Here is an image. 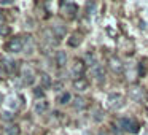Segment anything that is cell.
<instances>
[{"label":"cell","mask_w":148,"mask_h":135,"mask_svg":"<svg viewBox=\"0 0 148 135\" xmlns=\"http://www.w3.org/2000/svg\"><path fill=\"white\" fill-rule=\"evenodd\" d=\"M118 127L119 130L127 132V134H137L140 130V125H138V122L134 118H119Z\"/></svg>","instance_id":"obj_1"},{"label":"cell","mask_w":148,"mask_h":135,"mask_svg":"<svg viewBox=\"0 0 148 135\" xmlns=\"http://www.w3.org/2000/svg\"><path fill=\"white\" fill-rule=\"evenodd\" d=\"M5 48H7L8 52H21L24 48V37H13V38L7 43Z\"/></svg>","instance_id":"obj_2"},{"label":"cell","mask_w":148,"mask_h":135,"mask_svg":"<svg viewBox=\"0 0 148 135\" xmlns=\"http://www.w3.org/2000/svg\"><path fill=\"white\" fill-rule=\"evenodd\" d=\"M21 84L23 86H32L34 81H35V73H34V70L30 67H24L23 70H21Z\"/></svg>","instance_id":"obj_3"},{"label":"cell","mask_w":148,"mask_h":135,"mask_svg":"<svg viewBox=\"0 0 148 135\" xmlns=\"http://www.w3.org/2000/svg\"><path fill=\"white\" fill-rule=\"evenodd\" d=\"M123 103H124V100H123V95L121 94H110L108 97H107V106H108L110 110H118L123 106Z\"/></svg>","instance_id":"obj_4"},{"label":"cell","mask_w":148,"mask_h":135,"mask_svg":"<svg viewBox=\"0 0 148 135\" xmlns=\"http://www.w3.org/2000/svg\"><path fill=\"white\" fill-rule=\"evenodd\" d=\"M89 72H91V75H92V78L99 84H102L103 81H105V70H103V67L99 62H97L96 65H92V67H89Z\"/></svg>","instance_id":"obj_5"},{"label":"cell","mask_w":148,"mask_h":135,"mask_svg":"<svg viewBox=\"0 0 148 135\" xmlns=\"http://www.w3.org/2000/svg\"><path fill=\"white\" fill-rule=\"evenodd\" d=\"M70 75L75 78V80H78V78H83V75H84V62H81V61H75L73 64H72Z\"/></svg>","instance_id":"obj_6"},{"label":"cell","mask_w":148,"mask_h":135,"mask_svg":"<svg viewBox=\"0 0 148 135\" xmlns=\"http://www.w3.org/2000/svg\"><path fill=\"white\" fill-rule=\"evenodd\" d=\"M0 65H2V72H3V73H8V75L14 73V70L18 68V62L14 61V59H3Z\"/></svg>","instance_id":"obj_7"},{"label":"cell","mask_w":148,"mask_h":135,"mask_svg":"<svg viewBox=\"0 0 148 135\" xmlns=\"http://www.w3.org/2000/svg\"><path fill=\"white\" fill-rule=\"evenodd\" d=\"M48 110H49V103H48V100H45V99L37 100L35 105H34V111H35L37 115H45Z\"/></svg>","instance_id":"obj_8"},{"label":"cell","mask_w":148,"mask_h":135,"mask_svg":"<svg viewBox=\"0 0 148 135\" xmlns=\"http://www.w3.org/2000/svg\"><path fill=\"white\" fill-rule=\"evenodd\" d=\"M34 49H35V43H34V38L32 37H24V48H23V51H24V54H27V56H30L34 52Z\"/></svg>","instance_id":"obj_9"},{"label":"cell","mask_w":148,"mask_h":135,"mask_svg":"<svg viewBox=\"0 0 148 135\" xmlns=\"http://www.w3.org/2000/svg\"><path fill=\"white\" fill-rule=\"evenodd\" d=\"M108 67L112 68L115 73H119V72L123 70V62L119 61L118 57H110L108 59Z\"/></svg>","instance_id":"obj_10"},{"label":"cell","mask_w":148,"mask_h":135,"mask_svg":"<svg viewBox=\"0 0 148 135\" xmlns=\"http://www.w3.org/2000/svg\"><path fill=\"white\" fill-rule=\"evenodd\" d=\"M53 35L56 37V40H61L62 37H65V33H67V29H65V26H62V24H56L54 27H53Z\"/></svg>","instance_id":"obj_11"},{"label":"cell","mask_w":148,"mask_h":135,"mask_svg":"<svg viewBox=\"0 0 148 135\" xmlns=\"http://www.w3.org/2000/svg\"><path fill=\"white\" fill-rule=\"evenodd\" d=\"M129 95H131L132 100H135V102H138V100L143 99V89L142 87H132L131 91H129Z\"/></svg>","instance_id":"obj_12"},{"label":"cell","mask_w":148,"mask_h":135,"mask_svg":"<svg viewBox=\"0 0 148 135\" xmlns=\"http://www.w3.org/2000/svg\"><path fill=\"white\" fill-rule=\"evenodd\" d=\"M62 8L65 10V13H67V16H70V18H75V16H77L78 7H77L75 3H62Z\"/></svg>","instance_id":"obj_13"},{"label":"cell","mask_w":148,"mask_h":135,"mask_svg":"<svg viewBox=\"0 0 148 135\" xmlns=\"http://www.w3.org/2000/svg\"><path fill=\"white\" fill-rule=\"evenodd\" d=\"M72 105H73V108L77 110V111H81V110H84L86 108V100L83 99V97H75L73 99V102H72Z\"/></svg>","instance_id":"obj_14"},{"label":"cell","mask_w":148,"mask_h":135,"mask_svg":"<svg viewBox=\"0 0 148 135\" xmlns=\"http://www.w3.org/2000/svg\"><path fill=\"white\" fill-rule=\"evenodd\" d=\"M73 87L77 91H80V92H83V91L88 89V81L84 80V78H78V80H73Z\"/></svg>","instance_id":"obj_15"},{"label":"cell","mask_w":148,"mask_h":135,"mask_svg":"<svg viewBox=\"0 0 148 135\" xmlns=\"http://www.w3.org/2000/svg\"><path fill=\"white\" fill-rule=\"evenodd\" d=\"M56 64H58L59 67H64V65L67 64V54H65V51H61V49H59V51L56 52Z\"/></svg>","instance_id":"obj_16"},{"label":"cell","mask_w":148,"mask_h":135,"mask_svg":"<svg viewBox=\"0 0 148 135\" xmlns=\"http://www.w3.org/2000/svg\"><path fill=\"white\" fill-rule=\"evenodd\" d=\"M91 116H92V121H96V122H102L103 121V111L99 108V106H97V108H92Z\"/></svg>","instance_id":"obj_17"},{"label":"cell","mask_w":148,"mask_h":135,"mask_svg":"<svg viewBox=\"0 0 148 135\" xmlns=\"http://www.w3.org/2000/svg\"><path fill=\"white\" fill-rule=\"evenodd\" d=\"M84 65H89V67H92V65H96L97 64V59H96V56H94V52H86L84 54Z\"/></svg>","instance_id":"obj_18"},{"label":"cell","mask_w":148,"mask_h":135,"mask_svg":"<svg viewBox=\"0 0 148 135\" xmlns=\"http://www.w3.org/2000/svg\"><path fill=\"white\" fill-rule=\"evenodd\" d=\"M5 130H7V135H19L21 134V129L18 124H8Z\"/></svg>","instance_id":"obj_19"},{"label":"cell","mask_w":148,"mask_h":135,"mask_svg":"<svg viewBox=\"0 0 148 135\" xmlns=\"http://www.w3.org/2000/svg\"><path fill=\"white\" fill-rule=\"evenodd\" d=\"M70 100H72V95L69 92H62L61 95L58 97V103H61V105H67Z\"/></svg>","instance_id":"obj_20"},{"label":"cell","mask_w":148,"mask_h":135,"mask_svg":"<svg viewBox=\"0 0 148 135\" xmlns=\"http://www.w3.org/2000/svg\"><path fill=\"white\" fill-rule=\"evenodd\" d=\"M53 86V81H51V76H49V75H42V87H43V89H45V87H46V89H49V87H51Z\"/></svg>","instance_id":"obj_21"},{"label":"cell","mask_w":148,"mask_h":135,"mask_svg":"<svg viewBox=\"0 0 148 135\" xmlns=\"http://www.w3.org/2000/svg\"><path fill=\"white\" fill-rule=\"evenodd\" d=\"M96 8H97L96 2H88L86 3V13L89 14V16H92V14L96 13Z\"/></svg>","instance_id":"obj_22"},{"label":"cell","mask_w":148,"mask_h":135,"mask_svg":"<svg viewBox=\"0 0 148 135\" xmlns=\"http://www.w3.org/2000/svg\"><path fill=\"white\" fill-rule=\"evenodd\" d=\"M81 43V38L80 35H72L70 40H69V46H72V48H77L78 45Z\"/></svg>","instance_id":"obj_23"},{"label":"cell","mask_w":148,"mask_h":135,"mask_svg":"<svg viewBox=\"0 0 148 135\" xmlns=\"http://www.w3.org/2000/svg\"><path fill=\"white\" fill-rule=\"evenodd\" d=\"M45 95V89H43L42 86H38V87H34V97H37V99H40L42 100V97Z\"/></svg>","instance_id":"obj_24"},{"label":"cell","mask_w":148,"mask_h":135,"mask_svg":"<svg viewBox=\"0 0 148 135\" xmlns=\"http://www.w3.org/2000/svg\"><path fill=\"white\" fill-rule=\"evenodd\" d=\"M0 118L3 119L5 122H11V121H13V115H11L10 111H3L2 115H0Z\"/></svg>","instance_id":"obj_25"},{"label":"cell","mask_w":148,"mask_h":135,"mask_svg":"<svg viewBox=\"0 0 148 135\" xmlns=\"http://www.w3.org/2000/svg\"><path fill=\"white\" fill-rule=\"evenodd\" d=\"M145 75V67L143 64H138V76H143Z\"/></svg>","instance_id":"obj_26"},{"label":"cell","mask_w":148,"mask_h":135,"mask_svg":"<svg viewBox=\"0 0 148 135\" xmlns=\"http://www.w3.org/2000/svg\"><path fill=\"white\" fill-rule=\"evenodd\" d=\"M8 102H10V106H13V108H16V106H18V103L14 102L13 97H10V99H8Z\"/></svg>","instance_id":"obj_27"},{"label":"cell","mask_w":148,"mask_h":135,"mask_svg":"<svg viewBox=\"0 0 148 135\" xmlns=\"http://www.w3.org/2000/svg\"><path fill=\"white\" fill-rule=\"evenodd\" d=\"M97 135H110V132H107V130H100Z\"/></svg>","instance_id":"obj_28"},{"label":"cell","mask_w":148,"mask_h":135,"mask_svg":"<svg viewBox=\"0 0 148 135\" xmlns=\"http://www.w3.org/2000/svg\"><path fill=\"white\" fill-rule=\"evenodd\" d=\"M62 89V84L59 83V84H56V91H61Z\"/></svg>","instance_id":"obj_29"},{"label":"cell","mask_w":148,"mask_h":135,"mask_svg":"<svg viewBox=\"0 0 148 135\" xmlns=\"http://www.w3.org/2000/svg\"><path fill=\"white\" fill-rule=\"evenodd\" d=\"M3 102V95H2V92H0V103Z\"/></svg>","instance_id":"obj_30"}]
</instances>
